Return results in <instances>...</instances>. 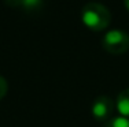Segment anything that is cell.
<instances>
[{
    "label": "cell",
    "instance_id": "5",
    "mask_svg": "<svg viewBox=\"0 0 129 127\" xmlns=\"http://www.w3.org/2000/svg\"><path fill=\"white\" fill-rule=\"evenodd\" d=\"M103 127H129V119L124 116L111 117L104 123Z\"/></svg>",
    "mask_w": 129,
    "mask_h": 127
},
{
    "label": "cell",
    "instance_id": "7",
    "mask_svg": "<svg viewBox=\"0 0 129 127\" xmlns=\"http://www.w3.org/2000/svg\"><path fill=\"white\" fill-rule=\"evenodd\" d=\"M7 90H8V83L4 78L0 75V100L4 98V96L7 94Z\"/></svg>",
    "mask_w": 129,
    "mask_h": 127
},
{
    "label": "cell",
    "instance_id": "1",
    "mask_svg": "<svg viewBox=\"0 0 129 127\" xmlns=\"http://www.w3.org/2000/svg\"><path fill=\"white\" fill-rule=\"evenodd\" d=\"M81 19L82 23L92 32H102L110 25L111 14L106 6L96 2H91L82 7Z\"/></svg>",
    "mask_w": 129,
    "mask_h": 127
},
{
    "label": "cell",
    "instance_id": "4",
    "mask_svg": "<svg viewBox=\"0 0 129 127\" xmlns=\"http://www.w3.org/2000/svg\"><path fill=\"white\" fill-rule=\"evenodd\" d=\"M115 107L124 117L129 119V89H125L117 96Z\"/></svg>",
    "mask_w": 129,
    "mask_h": 127
},
{
    "label": "cell",
    "instance_id": "6",
    "mask_svg": "<svg viewBox=\"0 0 129 127\" xmlns=\"http://www.w3.org/2000/svg\"><path fill=\"white\" fill-rule=\"evenodd\" d=\"M43 6V0H22L21 8L25 11H36Z\"/></svg>",
    "mask_w": 129,
    "mask_h": 127
},
{
    "label": "cell",
    "instance_id": "2",
    "mask_svg": "<svg viewBox=\"0 0 129 127\" xmlns=\"http://www.w3.org/2000/svg\"><path fill=\"white\" fill-rule=\"evenodd\" d=\"M102 45L111 55H122L129 51V34L124 30H110L104 34Z\"/></svg>",
    "mask_w": 129,
    "mask_h": 127
},
{
    "label": "cell",
    "instance_id": "3",
    "mask_svg": "<svg viewBox=\"0 0 129 127\" xmlns=\"http://www.w3.org/2000/svg\"><path fill=\"white\" fill-rule=\"evenodd\" d=\"M114 102L107 96H99L92 104V116L99 122H107L111 119L114 111Z\"/></svg>",
    "mask_w": 129,
    "mask_h": 127
},
{
    "label": "cell",
    "instance_id": "8",
    "mask_svg": "<svg viewBox=\"0 0 129 127\" xmlns=\"http://www.w3.org/2000/svg\"><path fill=\"white\" fill-rule=\"evenodd\" d=\"M6 4L10 6V7H21V3L22 0H4Z\"/></svg>",
    "mask_w": 129,
    "mask_h": 127
},
{
    "label": "cell",
    "instance_id": "9",
    "mask_svg": "<svg viewBox=\"0 0 129 127\" xmlns=\"http://www.w3.org/2000/svg\"><path fill=\"white\" fill-rule=\"evenodd\" d=\"M124 3H125V7H126V10L129 11V0H124Z\"/></svg>",
    "mask_w": 129,
    "mask_h": 127
}]
</instances>
